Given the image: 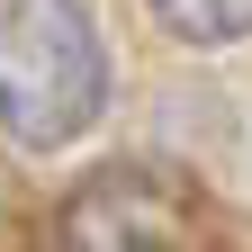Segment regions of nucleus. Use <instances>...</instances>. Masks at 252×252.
<instances>
[{"instance_id":"2","label":"nucleus","mask_w":252,"mask_h":252,"mask_svg":"<svg viewBox=\"0 0 252 252\" xmlns=\"http://www.w3.org/2000/svg\"><path fill=\"white\" fill-rule=\"evenodd\" d=\"M198 180L162 153L99 162L54 207V252H189L198 243Z\"/></svg>"},{"instance_id":"3","label":"nucleus","mask_w":252,"mask_h":252,"mask_svg":"<svg viewBox=\"0 0 252 252\" xmlns=\"http://www.w3.org/2000/svg\"><path fill=\"white\" fill-rule=\"evenodd\" d=\"M153 18L180 45H243L252 36V0H153Z\"/></svg>"},{"instance_id":"1","label":"nucleus","mask_w":252,"mask_h":252,"mask_svg":"<svg viewBox=\"0 0 252 252\" xmlns=\"http://www.w3.org/2000/svg\"><path fill=\"white\" fill-rule=\"evenodd\" d=\"M108 108V36L90 0H0V135L27 153L81 144Z\"/></svg>"}]
</instances>
